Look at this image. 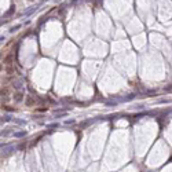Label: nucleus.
<instances>
[{"label": "nucleus", "mask_w": 172, "mask_h": 172, "mask_svg": "<svg viewBox=\"0 0 172 172\" xmlns=\"http://www.w3.org/2000/svg\"><path fill=\"white\" fill-rule=\"evenodd\" d=\"M25 135H26L25 132H17V133H15L17 138H22V136H25Z\"/></svg>", "instance_id": "1"}]
</instances>
